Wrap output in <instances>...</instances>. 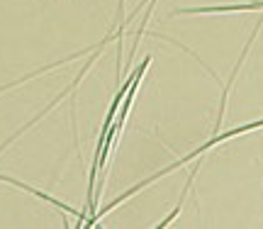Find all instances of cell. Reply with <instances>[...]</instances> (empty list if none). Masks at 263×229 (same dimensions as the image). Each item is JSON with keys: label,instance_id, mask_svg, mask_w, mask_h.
<instances>
[{"label": "cell", "instance_id": "1", "mask_svg": "<svg viewBox=\"0 0 263 229\" xmlns=\"http://www.w3.org/2000/svg\"><path fill=\"white\" fill-rule=\"evenodd\" d=\"M258 127H263V120H256V122H251V124H241V127H236V129H229V132H222V134L217 132L215 137H212V139H207V142L202 144L200 149H195V151H193V154H188V156H185L183 161H176V163H171V166H166V168H163V171H159V173H156V176H151V178H146V181H141L139 185H134L132 190L122 193L120 198H115V200L110 202V205H105L103 210H98V212H95L93 217H90V220L85 222V227H93V224H95V222H98V220H100V217H103L105 212L115 210L117 205H122V202L127 200V198H132V195H134V193H139L141 188H146L149 183L159 181L161 176H166V173H171V171H176V168H178V166H183V163H188V161H193V159H197V156H200V154H202V151H207V149H212V146H217V144H219V142H224V139H232V137H239V134H246V132H251V129H258Z\"/></svg>", "mask_w": 263, "mask_h": 229}]
</instances>
